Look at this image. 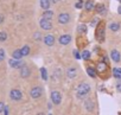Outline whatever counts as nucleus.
Listing matches in <instances>:
<instances>
[{"label": "nucleus", "mask_w": 121, "mask_h": 115, "mask_svg": "<svg viewBox=\"0 0 121 115\" xmlns=\"http://www.w3.org/2000/svg\"><path fill=\"white\" fill-rule=\"evenodd\" d=\"M113 75L115 78L121 80V68H114L113 69Z\"/></svg>", "instance_id": "18"}, {"label": "nucleus", "mask_w": 121, "mask_h": 115, "mask_svg": "<svg viewBox=\"0 0 121 115\" xmlns=\"http://www.w3.org/2000/svg\"><path fill=\"white\" fill-rule=\"evenodd\" d=\"M81 57H82L83 60H89V58H90V52H89V51H87V50H84V51L82 52Z\"/></svg>", "instance_id": "23"}, {"label": "nucleus", "mask_w": 121, "mask_h": 115, "mask_svg": "<svg viewBox=\"0 0 121 115\" xmlns=\"http://www.w3.org/2000/svg\"><path fill=\"white\" fill-rule=\"evenodd\" d=\"M84 107H86V109H87L88 111H93V110H94V103H93V101L87 100V101L84 102Z\"/></svg>", "instance_id": "14"}, {"label": "nucleus", "mask_w": 121, "mask_h": 115, "mask_svg": "<svg viewBox=\"0 0 121 115\" xmlns=\"http://www.w3.org/2000/svg\"><path fill=\"white\" fill-rule=\"evenodd\" d=\"M89 91H90V85L88 83L83 82V83L78 84V87L76 89V95H77L78 98H84L89 94Z\"/></svg>", "instance_id": "1"}, {"label": "nucleus", "mask_w": 121, "mask_h": 115, "mask_svg": "<svg viewBox=\"0 0 121 115\" xmlns=\"http://www.w3.org/2000/svg\"><path fill=\"white\" fill-rule=\"evenodd\" d=\"M70 42H71V36H69V34H63L59 37V43L62 45H68Z\"/></svg>", "instance_id": "9"}, {"label": "nucleus", "mask_w": 121, "mask_h": 115, "mask_svg": "<svg viewBox=\"0 0 121 115\" xmlns=\"http://www.w3.org/2000/svg\"><path fill=\"white\" fill-rule=\"evenodd\" d=\"M44 43H45V45H48V46H52V45L55 44V37H53L52 34L45 36V37H44Z\"/></svg>", "instance_id": "10"}, {"label": "nucleus", "mask_w": 121, "mask_h": 115, "mask_svg": "<svg viewBox=\"0 0 121 115\" xmlns=\"http://www.w3.org/2000/svg\"><path fill=\"white\" fill-rule=\"evenodd\" d=\"M33 38H35L36 40H40V39H42V34H40L39 32H37V33L33 34Z\"/></svg>", "instance_id": "30"}, {"label": "nucleus", "mask_w": 121, "mask_h": 115, "mask_svg": "<svg viewBox=\"0 0 121 115\" xmlns=\"http://www.w3.org/2000/svg\"><path fill=\"white\" fill-rule=\"evenodd\" d=\"M4 109H5V106H4V103H3V102H0V113H1Z\"/></svg>", "instance_id": "33"}, {"label": "nucleus", "mask_w": 121, "mask_h": 115, "mask_svg": "<svg viewBox=\"0 0 121 115\" xmlns=\"http://www.w3.org/2000/svg\"><path fill=\"white\" fill-rule=\"evenodd\" d=\"M74 56H75V58H77V60H80L81 58V56H80V53L76 51V50H74Z\"/></svg>", "instance_id": "31"}, {"label": "nucleus", "mask_w": 121, "mask_h": 115, "mask_svg": "<svg viewBox=\"0 0 121 115\" xmlns=\"http://www.w3.org/2000/svg\"><path fill=\"white\" fill-rule=\"evenodd\" d=\"M110 57H112V60H113V62H120V60H121V57H120V52L117 51V50H112V52H110Z\"/></svg>", "instance_id": "11"}, {"label": "nucleus", "mask_w": 121, "mask_h": 115, "mask_svg": "<svg viewBox=\"0 0 121 115\" xmlns=\"http://www.w3.org/2000/svg\"><path fill=\"white\" fill-rule=\"evenodd\" d=\"M49 115H52V114H49Z\"/></svg>", "instance_id": "40"}, {"label": "nucleus", "mask_w": 121, "mask_h": 115, "mask_svg": "<svg viewBox=\"0 0 121 115\" xmlns=\"http://www.w3.org/2000/svg\"><path fill=\"white\" fill-rule=\"evenodd\" d=\"M95 10H96L97 13H103V12H104V6H103L102 4H97V5L95 6Z\"/></svg>", "instance_id": "21"}, {"label": "nucleus", "mask_w": 121, "mask_h": 115, "mask_svg": "<svg viewBox=\"0 0 121 115\" xmlns=\"http://www.w3.org/2000/svg\"><path fill=\"white\" fill-rule=\"evenodd\" d=\"M76 75H77V69H76L75 67L69 68V69L67 70V76H68L69 78H75Z\"/></svg>", "instance_id": "12"}, {"label": "nucleus", "mask_w": 121, "mask_h": 115, "mask_svg": "<svg viewBox=\"0 0 121 115\" xmlns=\"http://www.w3.org/2000/svg\"><path fill=\"white\" fill-rule=\"evenodd\" d=\"M70 21V14L69 13H60L58 16V23L59 24H68Z\"/></svg>", "instance_id": "7"}, {"label": "nucleus", "mask_w": 121, "mask_h": 115, "mask_svg": "<svg viewBox=\"0 0 121 115\" xmlns=\"http://www.w3.org/2000/svg\"><path fill=\"white\" fill-rule=\"evenodd\" d=\"M94 3L91 1V0H88V1L84 4V9L87 10V11H91V10H94Z\"/></svg>", "instance_id": "19"}, {"label": "nucleus", "mask_w": 121, "mask_h": 115, "mask_svg": "<svg viewBox=\"0 0 121 115\" xmlns=\"http://www.w3.org/2000/svg\"><path fill=\"white\" fill-rule=\"evenodd\" d=\"M37 115H44V113H38Z\"/></svg>", "instance_id": "39"}, {"label": "nucleus", "mask_w": 121, "mask_h": 115, "mask_svg": "<svg viewBox=\"0 0 121 115\" xmlns=\"http://www.w3.org/2000/svg\"><path fill=\"white\" fill-rule=\"evenodd\" d=\"M7 39V34H6V32H0V42H5Z\"/></svg>", "instance_id": "27"}, {"label": "nucleus", "mask_w": 121, "mask_h": 115, "mask_svg": "<svg viewBox=\"0 0 121 115\" xmlns=\"http://www.w3.org/2000/svg\"><path fill=\"white\" fill-rule=\"evenodd\" d=\"M51 101H52L55 104H59L60 101H62V95H60V93L53 90V91L51 93Z\"/></svg>", "instance_id": "4"}, {"label": "nucleus", "mask_w": 121, "mask_h": 115, "mask_svg": "<svg viewBox=\"0 0 121 115\" xmlns=\"http://www.w3.org/2000/svg\"><path fill=\"white\" fill-rule=\"evenodd\" d=\"M30 95H31L32 98L37 100V98L42 97V95H43V89H42L40 87H33V88L31 89V91H30Z\"/></svg>", "instance_id": "3"}, {"label": "nucleus", "mask_w": 121, "mask_h": 115, "mask_svg": "<svg viewBox=\"0 0 121 115\" xmlns=\"http://www.w3.org/2000/svg\"><path fill=\"white\" fill-rule=\"evenodd\" d=\"M109 29H110L112 31H119L120 25H119L117 23H112V24H109Z\"/></svg>", "instance_id": "22"}, {"label": "nucleus", "mask_w": 121, "mask_h": 115, "mask_svg": "<svg viewBox=\"0 0 121 115\" xmlns=\"http://www.w3.org/2000/svg\"><path fill=\"white\" fill-rule=\"evenodd\" d=\"M5 60V51L3 49H0V62Z\"/></svg>", "instance_id": "28"}, {"label": "nucleus", "mask_w": 121, "mask_h": 115, "mask_svg": "<svg viewBox=\"0 0 121 115\" xmlns=\"http://www.w3.org/2000/svg\"><path fill=\"white\" fill-rule=\"evenodd\" d=\"M117 12H119V13H120V14H121V6H120V7H119V10H117Z\"/></svg>", "instance_id": "38"}, {"label": "nucleus", "mask_w": 121, "mask_h": 115, "mask_svg": "<svg viewBox=\"0 0 121 115\" xmlns=\"http://www.w3.org/2000/svg\"><path fill=\"white\" fill-rule=\"evenodd\" d=\"M97 70H99L100 72L104 71V70H106V64H103V63H99V64H97Z\"/></svg>", "instance_id": "26"}, {"label": "nucleus", "mask_w": 121, "mask_h": 115, "mask_svg": "<svg viewBox=\"0 0 121 115\" xmlns=\"http://www.w3.org/2000/svg\"><path fill=\"white\" fill-rule=\"evenodd\" d=\"M12 57H13V60H17V61H19L22 57H23V53H22V51L20 50H14L13 51V53H12Z\"/></svg>", "instance_id": "16"}, {"label": "nucleus", "mask_w": 121, "mask_h": 115, "mask_svg": "<svg viewBox=\"0 0 121 115\" xmlns=\"http://www.w3.org/2000/svg\"><path fill=\"white\" fill-rule=\"evenodd\" d=\"M116 88H117V91H120V93H121V81H120V82H117Z\"/></svg>", "instance_id": "32"}, {"label": "nucleus", "mask_w": 121, "mask_h": 115, "mask_svg": "<svg viewBox=\"0 0 121 115\" xmlns=\"http://www.w3.org/2000/svg\"><path fill=\"white\" fill-rule=\"evenodd\" d=\"M51 3H53V4H56V3H58V0H51Z\"/></svg>", "instance_id": "37"}, {"label": "nucleus", "mask_w": 121, "mask_h": 115, "mask_svg": "<svg viewBox=\"0 0 121 115\" xmlns=\"http://www.w3.org/2000/svg\"><path fill=\"white\" fill-rule=\"evenodd\" d=\"M30 74H31V70H30V68H29L27 65H23V67L20 68V76H22V77L26 78V77L30 76Z\"/></svg>", "instance_id": "8"}, {"label": "nucleus", "mask_w": 121, "mask_h": 115, "mask_svg": "<svg viewBox=\"0 0 121 115\" xmlns=\"http://www.w3.org/2000/svg\"><path fill=\"white\" fill-rule=\"evenodd\" d=\"M20 51H22V53H23V57H24V56H27V55L30 53V46H29V45H24V46L20 49Z\"/></svg>", "instance_id": "20"}, {"label": "nucleus", "mask_w": 121, "mask_h": 115, "mask_svg": "<svg viewBox=\"0 0 121 115\" xmlns=\"http://www.w3.org/2000/svg\"><path fill=\"white\" fill-rule=\"evenodd\" d=\"M52 17H53V12L50 11V10H48V11H45V12L43 13V18H45V19H48V20H51Z\"/></svg>", "instance_id": "17"}, {"label": "nucleus", "mask_w": 121, "mask_h": 115, "mask_svg": "<svg viewBox=\"0 0 121 115\" xmlns=\"http://www.w3.org/2000/svg\"><path fill=\"white\" fill-rule=\"evenodd\" d=\"M50 0H40V7L43 9V10H45V11H48L49 10V7H50Z\"/></svg>", "instance_id": "15"}, {"label": "nucleus", "mask_w": 121, "mask_h": 115, "mask_svg": "<svg viewBox=\"0 0 121 115\" xmlns=\"http://www.w3.org/2000/svg\"><path fill=\"white\" fill-rule=\"evenodd\" d=\"M97 21H99V19H97V18H95V19L93 20V23H91V25H96V24H97Z\"/></svg>", "instance_id": "34"}, {"label": "nucleus", "mask_w": 121, "mask_h": 115, "mask_svg": "<svg viewBox=\"0 0 121 115\" xmlns=\"http://www.w3.org/2000/svg\"><path fill=\"white\" fill-rule=\"evenodd\" d=\"M40 72H42V78L44 81H46L48 80V71H46V69L45 68H42L40 69Z\"/></svg>", "instance_id": "24"}, {"label": "nucleus", "mask_w": 121, "mask_h": 115, "mask_svg": "<svg viewBox=\"0 0 121 115\" xmlns=\"http://www.w3.org/2000/svg\"><path fill=\"white\" fill-rule=\"evenodd\" d=\"M87 72H88V75H89L90 77H95V76H96V71H95L93 68H88V69H87Z\"/></svg>", "instance_id": "25"}, {"label": "nucleus", "mask_w": 121, "mask_h": 115, "mask_svg": "<svg viewBox=\"0 0 121 115\" xmlns=\"http://www.w3.org/2000/svg\"><path fill=\"white\" fill-rule=\"evenodd\" d=\"M10 96H11V98H12L13 101H19V100L22 98L23 94H22V91L18 90V89H12L11 93H10Z\"/></svg>", "instance_id": "6"}, {"label": "nucleus", "mask_w": 121, "mask_h": 115, "mask_svg": "<svg viewBox=\"0 0 121 115\" xmlns=\"http://www.w3.org/2000/svg\"><path fill=\"white\" fill-rule=\"evenodd\" d=\"M78 31L80 32H86L87 31V26L86 25H80L78 26Z\"/></svg>", "instance_id": "29"}, {"label": "nucleus", "mask_w": 121, "mask_h": 115, "mask_svg": "<svg viewBox=\"0 0 121 115\" xmlns=\"http://www.w3.org/2000/svg\"><path fill=\"white\" fill-rule=\"evenodd\" d=\"M76 7H77V9H81V7H82V4H81V3L76 4Z\"/></svg>", "instance_id": "36"}, {"label": "nucleus", "mask_w": 121, "mask_h": 115, "mask_svg": "<svg viewBox=\"0 0 121 115\" xmlns=\"http://www.w3.org/2000/svg\"><path fill=\"white\" fill-rule=\"evenodd\" d=\"M39 25H40V27H42L43 30H46V31L52 29V23H51L50 20L45 19V18H42V19H40V21H39Z\"/></svg>", "instance_id": "5"}, {"label": "nucleus", "mask_w": 121, "mask_h": 115, "mask_svg": "<svg viewBox=\"0 0 121 115\" xmlns=\"http://www.w3.org/2000/svg\"><path fill=\"white\" fill-rule=\"evenodd\" d=\"M9 63H10V65H11L12 68H22V67L24 65L20 61H17V60H13V58H12V60H10V62H9Z\"/></svg>", "instance_id": "13"}, {"label": "nucleus", "mask_w": 121, "mask_h": 115, "mask_svg": "<svg viewBox=\"0 0 121 115\" xmlns=\"http://www.w3.org/2000/svg\"><path fill=\"white\" fill-rule=\"evenodd\" d=\"M3 21H4V16H3V14H0V24H1Z\"/></svg>", "instance_id": "35"}, {"label": "nucleus", "mask_w": 121, "mask_h": 115, "mask_svg": "<svg viewBox=\"0 0 121 115\" xmlns=\"http://www.w3.org/2000/svg\"><path fill=\"white\" fill-rule=\"evenodd\" d=\"M104 38V24L100 23L99 26L96 27V39L99 42H102Z\"/></svg>", "instance_id": "2"}]
</instances>
